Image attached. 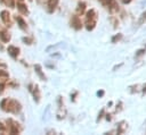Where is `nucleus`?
<instances>
[{"label": "nucleus", "mask_w": 146, "mask_h": 135, "mask_svg": "<svg viewBox=\"0 0 146 135\" xmlns=\"http://www.w3.org/2000/svg\"><path fill=\"white\" fill-rule=\"evenodd\" d=\"M0 108L6 111V112H10V113H19L22 110V104L15 100V99H9L6 98L0 102Z\"/></svg>", "instance_id": "nucleus-1"}, {"label": "nucleus", "mask_w": 146, "mask_h": 135, "mask_svg": "<svg viewBox=\"0 0 146 135\" xmlns=\"http://www.w3.org/2000/svg\"><path fill=\"white\" fill-rule=\"evenodd\" d=\"M97 20H98V15H97L96 10L95 9L88 10L86 12V20H84L87 31H92L97 25Z\"/></svg>", "instance_id": "nucleus-2"}, {"label": "nucleus", "mask_w": 146, "mask_h": 135, "mask_svg": "<svg viewBox=\"0 0 146 135\" xmlns=\"http://www.w3.org/2000/svg\"><path fill=\"white\" fill-rule=\"evenodd\" d=\"M6 124H7L6 126H7V130H8L9 134H19L22 132V129H23V127L21 126V124L18 121L11 119V118L7 119Z\"/></svg>", "instance_id": "nucleus-3"}, {"label": "nucleus", "mask_w": 146, "mask_h": 135, "mask_svg": "<svg viewBox=\"0 0 146 135\" xmlns=\"http://www.w3.org/2000/svg\"><path fill=\"white\" fill-rule=\"evenodd\" d=\"M98 1L104 7H106L111 14H115L120 10V7H119V3L116 0H98Z\"/></svg>", "instance_id": "nucleus-4"}, {"label": "nucleus", "mask_w": 146, "mask_h": 135, "mask_svg": "<svg viewBox=\"0 0 146 135\" xmlns=\"http://www.w3.org/2000/svg\"><path fill=\"white\" fill-rule=\"evenodd\" d=\"M70 24H71V26H72L74 29H76V31L81 29V28H82V26H83V25H82V23H81L80 17H79L78 15H72Z\"/></svg>", "instance_id": "nucleus-5"}, {"label": "nucleus", "mask_w": 146, "mask_h": 135, "mask_svg": "<svg viewBox=\"0 0 146 135\" xmlns=\"http://www.w3.org/2000/svg\"><path fill=\"white\" fill-rule=\"evenodd\" d=\"M0 18H1L2 23L6 26H10L11 25V18H10V14H9L8 10H2L0 12Z\"/></svg>", "instance_id": "nucleus-6"}, {"label": "nucleus", "mask_w": 146, "mask_h": 135, "mask_svg": "<svg viewBox=\"0 0 146 135\" xmlns=\"http://www.w3.org/2000/svg\"><path fill=\"white\" fill-rule=\"evenodd\" d=\"M127 128H128V123L125 120H122L117 124V127H116V133L117 134H124L127 132Z\"/></svg>", "instance_id": "nucleus-7"}, {"label": "nucleus", "mask_w": 146, "mask_h": 135, "mask_svg": "<svg viewBox=\"0 0 146 135\" xmlns=\"http://www.w3.org/2000/svg\"><path fill=\"white\" fill-rule=\"evenodd\" d=\"M58 2H59V0H48V2H47V11L50 12V14L54 12L56 7H57V5H58Z\"/></svg>", "instance_id": "nucleus-8"}, {"label": "nucleus", "mask_w": 146, "mask_h": 135, "mask_svg": "<svg viewBox=\"0 0 146 135\" xmlns=\"http://www.w3.org/2000/svg\"><path fill=\"white\" fill-rule=\"evenodd\" d=\"M7 50H8V53H9L14 59H16V58L18 57V54H19V48H17V47H15V45H9Z\"/></svg>", "instance_id": "nucleus-9"}, {"label": "nucleus", "mask_w": 146, "mask_h": 135, "mask_svg": "<svg viewBox=\"0 0 146 135\" xmlns=\"http://www.w3.org/2000/svg\"><path fill=\"white\" fill-rule=\"evenodd\" d=\"M32 91V93H33V98H34V101L38 103V102H40V98H41V93H40V88H39V86L38 85H34V87H33V90H31Z\"/></svg>", "instance_id": "nucleus-10"}, {"label": "nucleus", "mask_w": 146, "mask_h": 135, "mask_svg": "<svg viewBox=\"0 0 146 135\" xmlns=\"http://www.w3.org/2000/svg\"><path fill=\"white\" fill-rule=\"evenodd\" d=\"M86 7H87L86 2H83V1L79 2V3H78V7H76V15H78V16L83 15V14L86 12Z\"/></svg>", "instance_id": "nucleus-11"}, {"label": "nucleus", "mask_w": 146, "mask_h": 135, "mask_svg": "<svg viewBox=\"0 0 146 135\" xmlns=\"http://www.w3.org/2000/svg\"><path fill=\"white\" fill-rule=\"evenodd\" d=\"M17 9L19 10V12H21L22 15H27V14H29V10H27L26 6H25L24 3H22L21 1L17 3Z\"/></svg>", "instance_id": "nucleus-12"}, {"label": "nucleus", "mask_w": 146, "mask_h": 135, "mask_svg": "<svg viewBox=\"0 0 146 135\" xmlns=\"http://www.w3.org/2000/svg\"><path fill=\"white\" fill-rule=\"evenodd\" d=\"M16 20H17V23H18V25H19V27H21L22 29H24V31H26V29H27L26 22H25L21 16H17V17H16Z\"/></svg>", "instance_id": "nucleus-13"}, {"label": "nucleus", "mask_w": 146, "mask_h": 135, "mask_svg": "<svg viewBox=\"0 0 146 135\" xmlns=\"http://www.w3.org/2000/svg\"><path fill=\"white\" fill-rule=\"evenodd\" d=\"M34 69H35L36 74L39 75V77L41 78V81H46V75L42 73V68H41V66H40V65H35V66H34Z\"/></svg>", "instance_id": "nucleus-14"}, {"label": "nucleus", "mask_w": 146, "mask_h": 135, "mask_svg": "<svg viewBox=\"0 0 146 135\" xmlns=\"http://www.w3.org/2000/svg\"><path fill=\"white\" fill-rule=\"evenodd\" d=\"M0 39H1L5 43H7V42L10 40V34H9L8 32H6V31H1V32H0Z\"/></svg>", "instance_id": "nucleus-15"}, {"label": "nucleus", "mask_w": 146, "mask_h": 135, "mask_svg": "<svg viewBox=\"0 0 146 135\" xmlns=\"http://www.w3.org/2000/svg\"><path fill=\"white\" fill-rule=\"evenodd\" d=\"M140 87V85L139 84H135V85H130L129 86V92L131 93V94H135V93H138V92H140L141 91V88H139Z\"/></svg>", "instance_id": "nucleus-16"}, {"label": "nucleus", "mask_w": 146, "mask_h": 135, "mask_svg": "<svg viewBox=\"0 0 146 135\" xmlns=\"http://www.w3.org/2000/svg\"><path fill=\"white\" fill-rule=\"evenodd\" d=\"M145 23H146V10H145V11H143V12L140 14V16H139V18H138L137 24L140 26V25H143V24H145Z\"/></svg>", "instance_id": "nucleus-17"}, {"label": "nucleus", "mask_w": 146, "mask_h": 135, "mask_svg": "<svg viewBox=\"0 0 146 135\" xmlns=\"http://www.w3.org/2000/svg\"><path fill=\"white\" fill-rule=\"evenodd\" d=\"M122 37H123V35L121 34V33H119V34H115L113 37H112V43H117V42H120L121 40H122Z\"/></svg>", "instance_id": "nucleus-18"}, {"label": "nucleus", "mask_w": 146, "mask_h": 135, "mask_svg": "<svg viewBox=\"0 0 146 135\" xmlns=\"http://www.w3.org/2000/svg\"><path fill=\"white\" fill-rule=\"evenodd\" d=\"M145 52H146V48H141V49H139V50H137V51H136L135 57H136V58H139V57L144 56V54H145Z\"/></svg>", "instance_id": "nucleus-19"}, {"label": "nucleus", "mask_w": 146, "mask_h": 135, "mask_svg": "<svg viewBox=\"0 0 146 135\" xmlns=\"http://www.w3.org/2000/svg\"><path fill=\"white\" fill-rule=\"evenodd\" d=\"M6 133H8V130H7V126L3 125V124L0 121V134H6Z\"/></svg>", "instance_id": "nucleus-20"}, {"label": "nucleus", "mask_w": 146, "mask_h": 135, "mask_svg": "<svg viewBox=\"0 0 146 135\" xmlns=\"http://www.w3.org/2000/svg\"><path fill=\"white\" fill-rule=\"evenodd\" d=\"M110 20H111V23L113 24L114 28H116V27L119 26V22H117V18H115V17H111V18H110Z\"/></svg>", "instance_id": "nucleus-21"}, {"label": "nucleus", "mask_w": 146, "mask_h": 135, "mask_svg": "<svg viewBox=\"0 0 146 135\" xmlns=\"http://www.w3.org/2000/svg\"><path fill=\"white\" fill-rule=\"evenodd\" d=\"M23 41H24V42H26L27 44L33 43V39H31V37H23Z\"/></svg>", "instance_id": "nucleus-22"}, {"label": "nucleus", "mask_w": 146, "mask_h": 135, "mask_svg": "<svg viewBox=\"0 0 146 135\" xmlns=\"http://www.w3.org/2000/svg\"><path fill=\"white\" fill-rule=\"evenodd\" d=\"M5 86H6V83H5V82H1V83H0V94L3 93V91H5Z\"/></svg>", "instance_id": "nucleus-23"}, {"label": "nucleus", "mask_w": 146, "mask_h": 135, "mask_svg": "<svg viewBox=\"0 0 146 135\" xmlns=\"http://www.w3.org/2000/svg\"><path fill=\"white\" fill-rule=\"evenodd\" d=\"M1 77H8V73L5 71L3 69H0V78Z\"/></svg>", "instance_id": "nucleus-24"}, {"label": "nucleus", "mask_w": 146, "mask_h": 135, "mask_svg": "<svg viewBox=\"0 0 146 135\" xmlns=\"http://www.w3.org/2000/svg\"><path fill=\"white\" fill-rule=\"evenodd\" d=\"M104 112H105V110H104V109H102V110H100V112L98 113V118H97V121H99V120L103 118V116H104Z\"/></svg>", "instance_id": "nucleus-25"}, {"label": "nucleus", "mask_w": 146, "mask_h": 135, "mask_svg": "<svg viewBox=\"0 0 146 135\" xmlns=\"http://www.w3.org/2000/svg\"><path fill=\"white\" fill-rule=\"evenodd\" d=\"M121 109H122V102H119V106H116V109H115V110L119 112Z\"/></svg>", "instance_id": "nucleus-26"}, {"label": "nucleus", "mask_w": 146, "mask_h": 135, "mask_svg": "<svg viewBox=\"0 0 146 135\" xmlns=\"http://www.w3.org/2000/svg\"><path fill=\"white\" fill-rule=\"evenodd\" d=\"M104 93H105V92H104L103 90H100V91H98V92H97V95H98L99 98H102V96L104 95Z\"/></svg>", "instance_id": "nucleus-27"}, {"label": "nucleus", "mask_w": 146, "mask_h": 135, "mask_svg": "<svg viewBox=\"0 0 146 135\" xmlns=\"http://www.w3.org/2000/svg\"><path fill=\"white\" fill-rule=\"evenodd\" d=\"M122 2H123L124 5H127V3H130V2H131V0H122Z\"/></svg>", "instance_id": "nucleus-28"}, {"label": "nucleus", "mask_w": 146, "mask_h": 135, "mask_svg": "<svg viewBox=\"0 0 146 135\" xmlns=\"http://www.w3.org/2000/svg\"><path fill=\"white\" fill-rule=\"evenodd\" d=\"M122 65H123V64H122V62H121V64H120V65H117V66H115V67H114V68H113V70H115V69H116V68H120V67H121V66H122Z\"/></svg>", "instance_id": "nucleus-29"}, {"label": "nucleus", "mask_w": 146, "mask_h": 135, "mask_svg": "<svg viewBox=\"0 0 146 135\" xmlns=\"http://www.w3.org/2000/svg\"><path fill=\"white\" fill-rule=\"evenodd\" d=\"M106 119L107 120H111L112 119V115H106Z\"/></svg>", "instance_id": "nucleus-30"}, {"label": "nucleus", "mask_w": 146, "mask_h": 135, "mask_svg": "<svg viewBox=\"0 0 146 135\" xmlns=\"http://www.w3.org/2000/svg\"><path fill=\"white\" fill-rule=\"evenodd\" d=\"M18 1H21V2H23V1H24V0H18Z\"/></svg>", "instance_id": "nucleus-31"}, {"label": "nucleus", "mask_w": 146, "mask_h": 135, "mask_svg": "<svg viewBox=\"0 0 146 135\" xmlns=\"http://www.w3.org/2000/svg\"><path fill=\"white\" fill-rule=\"evenodd\" d=\"M30 1H32V0H30Z\"/></svg>", "instance_id": "nucleus-32"}]
</instances>
